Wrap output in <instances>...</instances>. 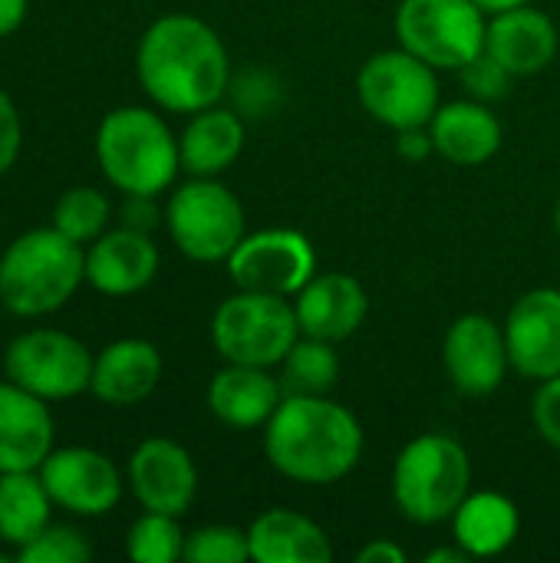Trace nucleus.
I'll use <instances>...</instances> for the list:
<instances>
[{"label": "nucleus", "mask_w": 560, "mask_h": 563, "mask_svg": "<svg viewBox=\"0 0 560 563\" xmlns=\"http://www.w3.org/2000/svg\"><path fill=\"white\" fill-rule=\"evenodd\" d=\"M162 356L149 340H116L92 363V396L106 406H135L155 393Z\"/></svg>", "instance_id": "nucleus-22"}, {"label": "nucleus", "mask_w": 560, "mask_h": 563, "mask_svg": "<svg viewBox=\"0 0 560 563\" xmlns=\"http://www.w3.org/2000/svg\"><path fill=\"white\" fill-rule=\"evenodd\" d=\"M429 135L436 152L462 168H479L492 162L502 148V122L479 99H455L436 109L429 122Z\"/></svg>", "instance_id": "nucleus-20"}, {"label": "nucleus", "mask_w": 560, "mask_h": 563, "mask_svg": "<svg viewBox=\"0 0 560 563\" xmlns=\"http://www.w3.org/2000/svg\"><path fill=\"white\" fill-rule=\"evenodd\" d=\"M518 531L521 515L502 492H469V498L452 515V538L472 554V561L505 554L518 541Z\"/></svg>", "instance_id": "nucleus-25"}, {"label": "nucleus", "mask_w": 560, "mask_h": 563, "mask_svg": "<svg viewBox=\"0 0 560 563\" xmlns=\"http://www.w3.org/2000/svg\"><path fill=\"white\" fill-rule=\"evenodd\" d=\"M442 363L449 383L462 396H492L502 383L505 373L512 369L508 343H505V327H498L485 313H465L459 317L442 340Z\"/></svg>", "instance_id": "nucleus-12"}, {"label": "nucleus", "mask_w": 560, "mask_h": 563, "mask_svg": "<svg viewBox=\"0 0 560 563\" xmlns=\"http://www.w3.org/2000/svg\"><path fill=\"white\" fill-rule=\"evenodd\" d=\"M244 148V122L234 109L208 106L191 115L178 139L182 168L191 178H218L228 172Z\"/></svg>", "instance_id": "nucleus-24"}, {"label": "nucleus", "mask_w": 560, "mask_h": 563, "mask_svg": "<svg viewBox=\"0 0 560 563\" xmlns=\"http://www.w3.org/2000/svg\"><path fill=\"white\" fill-rule=\"evenodd\" d=\"M86 280V254L56 228L26 231L0 257V303L17 317L59 310Z\"/></svg>", "instance_id": "nucleus-3"}, {"label": "nucleus", "mask_w": 560, "mask_h": 563, "mask_svg": "<svg viewBox=\"0 0 560 563\" xmlns=\"http://www.w3.org/2000/svg\"><path fill=\"white\" fill-rule=\"evenodd\" d=\"M125 551L135 563H175L185 558V534L178 528V518L145 511L132 528Z\"/></svg>", "instance_id": "nucleus-28"}, {"label": "nucleus", "mask_w": 560, "mask_h": 563, "mask_svg": "<svg viewBox=\"0 0 560 563\" xmlns=\"http://www.w3.org/2000/svg\"><path fill=\"white\" fill-rule=\"evenodd\" d=\"M20 139H23V129H20L17 106H13L10 96L0 89V175L10 172V165L17 162V155H20Z\"/></svg>", "instance_id": "nucleus-35"}, {"label": "nucleus", "mask_w": 560, "mask_h": 563, "mask_svg": "<svg viewBox=\"0 0 560 563\" xmlns=\"http://www.w3.org/2000/svg\"><path fill=\"white\" fill-rule=\"evenodd\" d=\"M92 353L69 333L30 330L7 346V379L40 399H69L92 383Z\"/></svg>", "instance_id": "nucleus-10"}, {"label": "nucleus", "mask_w": 560, "mask_h": 563, "mask_svg": "<svg viewBox=\"0 0 560 563\" xmlns=\"http://www.w3.org/2000/svg\"><path fill=\"white\" fill-rule=\"evenodd\" d=\"M560 36L554 20L531 3L488 16L485 53L495 56L515 79L548 69L558 56Z\"/></svg>", "instance_id": "nucleus-17"}, {"label": "nucleus", "mask_w": 560, "mask_h": 563, "mask_svg": "<svg viewBox=\"0 0 560 563\" xmlns=\"http://www.w3.org/2000/svg\"><path fill=\"white\" fill-rule=\"evenodd\" d=\"M165 224L175 247L198 264L228 261L248 234L238 195L218 178L185 181L165 208Z\"/></svg>", "instance_id": "nucleus-9"}, {"label": "nucleus", "mask_w": 560, "mask_h": 563, "mask_svg": "<svg viewBox=\"0 0 560 563\" xmlns=\"http://www.w3.org/2000/svg\"><path fill=\"white\" fill-rule=\"evenodd\" d=\"M554 228H558V238H560V201H558V211H554Z\"/></svg>", "instance_id": "nucleus-42"}, {"label": "nucleus", "mask_w": 560, "mask_h": 563, "mask_svg": "<svg viewBox=\"0 0 560 563\" xmlns=\"http://www.w3.org/2000/svg\"><path fill=\"white\" fill-rule=\"evenodd\" d=\"M472 561V554L462 548V544H446V548H439V551H429L426 554V563H469Z\"/></svg>", "instance_id": "nucleus-40"}, {"label": "nucleus", "mask_w": 560, "mask_h": 563, "mask_svg": "<svg viewBox=\"0 0 560 563\" xmlns=\"http://www.w3.org/2000/svg\"><path fill=\"white\" fill-rule=\"evenodd\" d=\"M294 310L304 336L343 343L363 327L370 313V297L356 277L330 271V274H314L300 287V294L294 297Z\"/></svg>", "instance_id": "nucleus-16"}, {"label": "nucleus", "mask_w": 560, "mask_h": 563, "mask_svg": "<svg viewBox=\"0 0 560 563\" xmlns=\"http://www.w3.org/2000/svg\"><path fill=\"white\" fill-rule=\"evenodd\" d=\"M488 16H495V13H505V10H515V7H521V3H531V0H475Z\"/></svg>", "instance_id": "nucleus-41"}, {"label": "nucleus", "mask_w": 560, "mask_h": 563, "mask_svg": "<svg viewBox=\"0 0 560 563\" xmlns=\"http://www.w3.org/2000/svg\"><path fill=\"white\" fill-rule=\"evenodd\" d=\"M53 452V419L40 396L0 383V475L36 472Z\"/></svg>", "instance_id": "nucleus-19"}, {"label": "nucleus", "mask_w": 560, "mask_h": 563, "mask_svg": "<svg viewBox=\"0 0 560 563\" xmlns=\"http://www.w3.org/2000/svg\"><path fill=\"white\" fill-rule=\"evenodd\" d=\"M267 82H271V76L267 73H244V76H238V79H231V86L228 89H234V99H238V106L244 109V112H264V109H274V102H277V96H281V89H277V82L267 89Z\"/></svg>", "instance_id": "nucleus-34"}, {"label": "nucleus", "mask_w": 560, "mask_h": 563, "mask_svg": "<svg viewBox=\"0 0 560 563\" xmlns=\"http://www.w3.org/2000/svg\"><path fill=\"white\" fill-rule=\"evenodd\" d=\"M96 158L122 195H162L182 168L178 139L162 115L142 106L112 109L99 122Z\"/></svg>", "instance_id": "nucleus-4"}, {"label": "nucleus", "mask_w": 560, "mask_h": 563, "mask_svg": "<svg viewBox=\"0 0 560 563\" xmlns=\"http://www.w3.org/2000/svg\"><path fill=\"white\" fill-rule=\"evenodd\" d=\"M488 13L475 0H403L396 40L436 69H462L485 53Z\"/></svg>", "instance_id": "nucleus-8"}, {"label": "nucleus", "mask_w": 560, "mask_h": 563, "mask_svg": "<svg viewBox=\"0 0 560 563\" xmlns=\"http://www.w3.org/2000/svg\"><path fill=\"white\" fill-rule=\"evenodd\" d=\"M26 3H30V0H0V40L10 36V33L23 23Z\"/></svg>", "instance_id": "nucleus-39"}, {"label": "nucleus", "mask_w": 560, "mask_h": 563, "mask_svg": "<svg viewBox=\"0 0 560 563\" xmlns=\"http://www.w3.org/2000/svg\"><path fill=\"white\" fill-rule=\"evenodd\" d=\"M459 73H462L465 89H469L479 102H492V99L508 96V92H512V82H515V76H512L495 56H488V53H479V56H475L472 63H465Z\"/></svg>", "instance_id": "nucleus-32"}, {"label": "nucleus", "mask_w": 560, "mask_h": 563, "mask_svg": "<svg viewBox=\"0 0 560 563\" xmlns=\"http://www.w3.org/2000/svg\"><path fill=\"white\" fill-rule=\"evenodd\" d=\"M356 563H406V551L389 538H376L366 548H360Z\"/></svg>", "instance_id": "nucleus-38"}, {"label": "nucleus", "mask_w": 560, "mask_h": 563, "mask_svg": "<svg viewBox=\"0 0 560 563\" xmlns=\"http://www.w3.org/2000/svg\"><path fill=\"white\" fill-rule=\"evenodd\" d=\"M40 478L53 505L83 518L109 515L122 498V478L116 465L102 452L83 445L50 452L40 465Z\"/></svg>", "instance_id": "nucleus-13"}, {"label": "nucleus", "mask_w": 560, "mask_h": 563, "mask_svg": "<svg viewBox=\"0 0 560 563\" xmlns=\"http://www.w3.org/2000/svg\"><path fill=\"white\" fill-rule=\"evenodd\" d=\"M89 558L92 548L76 528H46L17 551V561L23 563H83Z\"/></svg>", "instance_id": "nucleus-31"}, {"label": "nucleus", "mask_w": 560, "mask_h": 563, "mask_svg": "<svg viewBox=\"0 0 560 563\" xmlns=\"http://www.w3.org/2000/svg\"><path fill=\"white\" fill-rule=\"evenodd\" d=\"M505 343L512 369L525 379L545 383L560 376V290L535 287L521 294L505 320Z\"/></svg>", "instance_id": "nucleus-14"}, {"label": "nucleus", "mask_w": 560, "mask_h": 563, "mask_svg": "<svg viewBox=\"0 0 560 563\" xmlns=\"http://www.w3.org/2000/svg\"><path fill=\"white\" fill-rule=\"evenodd\" d=\"M300 323L290 297L238 290L231 294L211 320V343L224 363L238 366H281L290 346L300 340Z\"/></svg>", "instance_id": "nucleus-6"}, {"label": "nucleus", "mask_w": 560, "mask_h": 563, "mask_svg": "<svg viewBox=\"0 0 560 563\" xmlns=\"http://www.w3.org/2000/svg\"><path fill=\"white\" fill-rule=\"evenodd\" d=\"M135 73L155 106L185 115L218 106L231 86V59L221 36L188 13H168L142 33Z\"/></svg>", "instance_id": "nucleus-1"}, {"label": "nucleus", "mask_w": 560, "mask_h": 563, "mask_svg": "<svg viewBox=\"0 0 560 563\" xmlns=\"http://www.w3.org/2000/svg\"><path fill=\"white\" fill-rule=\"evenodd\" d=\"M267 462L297 485H333L363 459V426L327 396H284L264 426Z\"/></svg>", "instance_id": "nucleus-2"}, {"label": "nucleus", "mask_w": 560, "mask_h": 563, "mask_svg": "<svg viewBox=\"0 0 560 563\" xmlns=\"http://www.w3.org/2000/svg\"><path fill=\"white\" fill-rule=\"evenodd\" d=\"M129 485L145 511L182 518L198 495V468L172 439H145L129 459Z\"/></svg>", "instance_id": "nucleus-15"}, {"label": "nucleus", "mask_w": 560, "mask_h": 563, "mask_svg": "<svg viewBox=\"0 0 560 563\" xmlns=\"http://www.w3.org/2000/svg\"><path fill=\"white\" fill-rule=\"evenodd\" d=\"M188 563H244L251 561L248 531L234 525H205L185 538V558Z\"/></svg>", "instance_id": "nucleus-30"}, {"label": "nucleus", "mask_w": 560, "mask_h": 563, "mask_svg": "<svg viewBox=\"0 0 560 563\" xmlns=\"http://www.w3.org/2000/svg\"><path fill=\"white\" fill-rule=\"evenodd\" d=\"M356 96L360 106L393 132L429 125L439 109L436 66L403 46L373 53L356 73Z\"/></svg>", "instance_id": "nucleus-7"}, {"label": "nucleus", "mask_w": 560, "mask_h": 563, "mask_svg": "<svg viewBox=\"0 0 560 563\" xmlns=\"http://www.w3.org/2000/svg\"><path fill=\"white\" fill-rule=\"evenodd\" d=\"M50 492L33 472H3L0 475V541L17 551L50 528Z\"/></svg>", "instance_id": "nucleus-26"}, {"label": "nucleus", "mask_w": 560, "mask_h": 563, "mask_svg": "<svg viewBox=\"0 0 560 563\" xmlns=\"http://www.w3.org/2000/svg\"><path fill=\"white\" fill-rule=\"evenodd\" d=\"M472 492V459L465 445L446 432H426L399 452L393 465V498L413 525L452 521Z\"/></svg>", "instance_id": "nucleus-5"}, {"label": "nucleus", "mask_w": 560, "mask_h": 563, "mask_svg": "<svg viewBox=\"0 0 560 563\" xmlns=\"http://www.w3.org/2000/svg\"><path fill=\"white\" fill-rule=\"evenodd\" d=\"M158 271V247L149 234L119 228L99 234L86 254V280L106 297H129L152 284Z\"/></svg>", "instance_id": "nucleus-18"}, {"label": "nucleus", "mask_w": 560, "mask_h": 563, "mask_svg": "<svg viewBox=\"0 0 560 563\" xmlns=\"http://www.w3.org/2000/svg\"><path fill=\"white\" fill-rule=\"evenodd\" d=\"M284 402L281 379L271 376V369L261 366H238L228 363L221 373H215L208 386V409L218 422L228 429H264L277 406Z\"/></svg>", "instance_id": "nucleus-21"}, {"label": "nucleus", "mask_w": 560, "mask_h": 563, "mask_svg": "<svg viewBox=\"0 0 560 563\" xmlns=\"http://www.w3.org/2000/svg\"><path fill=\"white\" fill-rule=\"evenodd\" d=\"M158 205H155V195H125V205H122V228H132V231H142V234H152L158 228Z\"/></svg>", "instance_id": "nucleus-36"}, {"label": "nucleus", "mask_w": 560, "mask_h": 563, "mask_svg": "<svg viewBox=\"0 0 560 563\" xmlns=\"http://www.w3.org/2000/svg\"><path fill=\"white\" fill-rule=\"evenodd\" d=\"M109 201L102 191L96 188H69L59 201H56V211H53V228L63 231L66 238H73L76 244L83 241H96L106 224H109Z\"/></svg>", "instance_id": "nucleus-29"}, {"label": "nucleus", "mask_w": 560, "mask_h": 563, "mask_svg": "<svg viewBox=\"0 0 560 563\" xmlns=\"http://www.w3.org/2000/svg\"><path fill=\"white\" fill-rule=\"evenodd\" d=\"M254 563H330L333 544L327 531L300 511L271 508L248 528Z\"/></svg>", "instance_id": "nucleus-23"}, {"label": "nucleus", "mask_w": 560, "mask_h": 563, "mask_svg": "<svg viewBox=\"0 0 560 563\" xmlns=\"http://www.w3.org/2000/svg\"><path fill=\"white\" fill-rule=\"evenodd\" d=\"M432 152H436V145H432L429 125L396 132V155H399V158H406V162H422V158L432 155Z\"/></svg>", "instance_id": "nucleus-37"}, {"label": "nucleus", "mask_w": 560, "mask_h": 563, "mask_svg": "<svg viewBox=\"0 0 560 563\" xmlns=\"http://www.w3.org/2000/svg\"><path fill=\"white\" fill-rule=\"evenodd\" d=\"M531 419L541 439L560 452V376H551L538 383L535 402H531Z\"/></svg>", "instance_id": "nucleus-33"}, {"label": "nucleus", "mask_w": 560, "mask_h": 563, "mask_svg": "<svg viewBox=\"0 0 560 563\" xmlns=\"http://www.w3.org/2000/svg\"><path fill=\"white\" fill-rule=\"evenodd\" d=\"M337 343L300 336L290 353L281 360V386L284 396H327L340 379V356Z\"/></svg>", "instance_id": "nucleus-27"}, {"label": "nucleus", "mask_w": 560, "mask_h": 563, "mask_svg": "<svg viewBox=\"0 0 560 563\" xmlns=\"http://www.w3.org/2000/svg\"><path fill=\"white\" fill-rule=\"evenodd\" d=\"M228 274L238 290L297 297L300 287L317 274L314 244L294 228H267L244 234L228 257Z\"/></svg>", "instance_id": "nucleus-11"}]
</instances>
